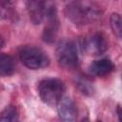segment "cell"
<instances>
[{"label":"cell","mask_w":122,"mask_h":122,"mask_svg":"<svg viewBox=\"0 0 122 122\" xmlns=\"http://www.w3.org/2000/svg\"><path fill=\"white\" fill-rule=\"evenodd\" d=\"M14 71V62L10 55L2 53L0 57V74L2 76H10Z\"/></svg>","instance_id":"cell-9"},{"label":"cell","mask_w":122,"mask_h":122,"mask_svg":"<svg viewBox=\"0 0 122 122\" xmlns=\"http://www.w3.org/2000/svg\"><path fill=\"white\" fill-rule=\"evenodd\" d=\"M113 69H114V65L108 58H102L99 60H95L90 66L91 73L98 77L106 76L107 74L111 73L113 71Z\"/></svg>","instance_id":"cell-8"},{"label":"cell","mask_w":122,"mask_h":122,"mask_svg":"<svg viewBox=\"0 0 122 122\" xmlns=\"http://www.w3.org/2000/svg\"><path fill=\"white\" fill-rule=\"evenodd\" d=\"M91 83L90 82H88L87 80H83V79H81L80 81H78L77 82V85H78V87H79V89L81 90V92H83V93H87L88 92H92V87H91V85H90Z\"/></svg>","instance_id":"cell-12"},{"label":"cell","mask_w":122,"mask_h":122,"mask_svg":"<svg viewBox=\"0 0 122 122\" xmlns=\"http://www.w3.org/2000/svg\"><path fill=\"white\" fill-rule=\"evenodd\" d=\"M117 115L120 121H122V109L121 108H117Z\"/></svg>","instance_id":"cell-13"},{"label":"cell","mask_w":122,"mask_h":122,"mask_svg":"<svg viewBox=\"0 0 122 122\" xmlns=\"http://www.w3.org/2000/svg\"><path fill=\"white\" fill-rule=\"evenodd\" d=\"M20 60L30 70H39L49 66L50 58L41 49L33 46H26L20 51Z\"/></svg>","instance_id":"cell-3"},{"label":"cell","mask_w":122,"mask_h":122,"mask_svg":"<svg viewBox=\"0 0 122 122\" xmlns=\"http://www.w3.org/2000/svg\"><path fill=\"white\" fill-rule=\"evenodd\" d=\"M83 51L90 55H99L108 49L107 37L101 32H93L87 35L82 42Z\"/></svg>","instance_id":"cell-5"},{"label":"cell","mask_w":122,"mask_h":122,"mask_svg":"<svg viewBox=\"0 0 122 122\" xmlns=\"http://www.w3.org/2000/svg\"><path fill=\"white\" fill-rule=\"evenodd\" d=\"M110 24L113 33L122 40V16L118 13H112L110 18Z\"/></svg>","instance_id":"cell-11"},{"label":"cell","mask_w":122,"mask_h":122,"mask_svg":"<svg viewBox=\"0 0 122 122\" xmlns=\"http://www.w3.org/2000/svg\"><path fill=\"white\" fill-rule=\"evenodd\" d=\"M26 4L31 22L40 24L44 18V0H26Z\"/></svg>","instance_id":"cell-7"},{"label":"cell","mask_w":122,"mask_h":122,"mask_svg":"<svg viewBox=\"0 0 122 122\" xmlns=\"http://www.w3.org/2000/svg\"><path fill=\"white\" fill-rule=\"evenodd\" d=\"M65 92V84L58 78L44 79L39 83L38 93L42 101L50 106L57 105Z\"/></svg>","instance_id":"cell-2"},{"label":"cell","mask_w":122,"mask_h":122,"mask_svg":"<svg viewBox=\"0 0 122 122\" xmlns=\"http://www.w3.org/2000/svg\"><path fill=\"white\" fill-rule=\"evenodd\" d=\"M58 64L65 69H73L78 64V51L75 43L71 40H62L55 51Z\"/></svg>","instance_id":"cell-4"},{"label":"cell","mask_w":122,"mask_h":122,"mask_svg":"<svg viewBox=\"0 0 122 122\" xmlns=\"http://www.w3.org/2000/svg\"><path fill=\"white\" fill-rule=\"evenodd\" d=\"M58 114L65 121H73L77 117V108L74 102L68 96H63L57 104Z\"/></svg>","instance_id":"cell-6"},{"label":"cell","mask_w":122,"mask_h":122,"mask_svg":"<svg viewBox=\"0 0 122 122\" xmlns=\"http://www.w3.org/2000/svg\"><path fill=\"white\" fill-rule=\"evenodd\" d=\"M18 120V112L17 109L12 106H7L1 112L0 121L2 122H14Z\"/></svg>","instance_id":"cell-10"},{"label":"cell","mask_w":122,"mask_h":122,"mask_svg":"<svg viewBox=\"0 0 122 122\" xmlns=\"http://www.w3.org/2000/svg\"><path fill=\"white\" fill-rule=\"evenodd\" d=\"M65 14L74 25L85 26L100 19L102 10L92 0H69L65 6Z\"/></svg>","instance_id":"cell-1"}]
</instances>
